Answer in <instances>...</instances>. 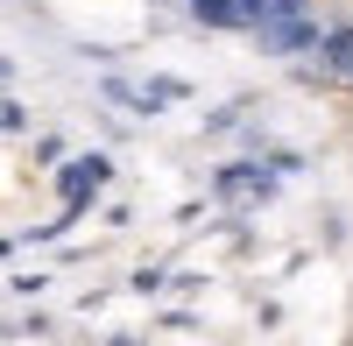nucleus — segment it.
Here are the masks:
<instances>
[{
	"label": "nucleus",
	"mask_w": 353,
	"mask_h": 346,
	"mask_svg": "<svg viewBox=\"0 0 353 346\" xmlns=\"http://www.w3.org/2000/svg\"><path fill=\"white\" fill-rule=\"evenodd\" d=\"M283 170H297V156H269V163H226L219 177H212V191H219V198H269V191L283 184Z\"/></svg>",
	"instance_id": "nucleus-5"
},
{
	"label": "nucleus",
	"mask_w": 353,
	"mask_h": 346,
	"mask_svg": "<svg viewBox=\"0 0 353 346\" xmlns=\"http://www.w3.org/2000/svg\"><path fill=\"white\" fill-rule=\"evenodd\" d=\"M0 78H8V57H0Z\"/></svg>",
	"instance_id": "nucleus-7"
},
{
	"label": "nucleus",
	"mask_w": 353,
	"mask_h": 346,
	"mask_svg": "<svg viewBox=\"0 0 353 346\" xmlns=\"http://www.w3.org/2000/svg\"><path fill=\"white\" fill-rule=\"evenodd\" d=\"M28 128V106H14V99H0V134H21Z\"/></svg>",
	"instance_id": "nucleus-6"
},
{
	"label": "nucleus",
	"mask_w": 353,
	"mask_h": 346,
	"mask_svg": "<svg viewBox=\"0 0 353 346\" xmlns=\"http://www.w3.org/2000/svg\"><path fill=\"white\" fill-rule=\"evenodd\" d=\"M276 0H184V14L198 28H219V36H254L261 21H269Z\"/></svg>",
	"instance_id": "nucleus-3"
},
{
	"label": "nucleus",
	"mask_w": 353,
	"mask_h": 346,
	"mask_svg": "<svg viewBox=\"0 0 353 346\" xmlns=\"http://www.w3.org/2000/svg\"><path fill=\"white\" fill-rule=\"evenodd\" d=\"M318 85H339V92H353V21L346 14H332L325 21V43H318V57L304 64Z\"/></svg>",
	"instance_id": "nucleus-4"
},
{
	"label": "nucleus",
	"mask_w": 353,
	"mask_h": 346,
	"mask_svg": "<svg viewBox=\"0 0 353 346\" xmlns=\"http://www.w3.org/2000/svg\"><path fill=\"white\" fill-rule=\"evenodd\" d=\"M254 43L269 50V57H283V64H311L318 43H325V14H318V0H297V8L269 14V21L254 28Z\"/></svg>",
	"instance_id": "nucleus-1"
},
{
	"label": "nucleus",
	"mask_w": 353,
	"mask_h": 346,
	"mask_svg": "<svg viewBox=\"0 0 353 346\" xmlns=\"http://www.w3.org/2000/svg\"><path fill=\"white\" fill-rule=\"evenodd\" d=\"M106 177H113V156H64L57 163V198H64V212H57V226L50 234H64V226H78L85 212H92V198L106 191Z\"/></svg>",
	"instance_id": "nucleus-2"
}]
</instances>
